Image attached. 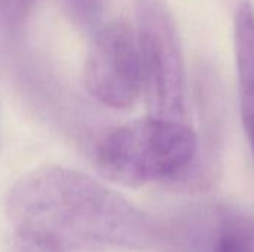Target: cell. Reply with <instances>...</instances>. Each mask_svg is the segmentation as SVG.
<instances>
[{
	"mask_svg": "<svg viewBox=\"0 0 254 252\" xmlns=\"http://www.w3.org/2000/svg\"><path fill=\"white\" fill-rule=\"evenodd\" d=\"M16 236L63 252L140 250L153 242V221L118 192L64 166H45L19 178L6 196Z\"/></svg>",
	"mask_w": 254,
	"mask_h": 252,
	"instance_id": "1",
	"label": "cell"
},
{
	"mask_svg": "<svg viewBox=\"0 0 254 252\" xmlns=\"http://www.w3.org/2000/svg\"><path fill=\"white\" fill-rule=\"evenodd\" d=\"M198 137L186 120L149 116L106 132L92 160L107 180L127 187L185 184L198 160Z\"/></svg>",
	"mask_w": 254,
	"mask_h": 252,
	"instance_id": "2",
	"label": "cell"
},
{
	"mask_svg": "<svg viewBox=\"0 0 254 252\" xmlns=\"http://www.w3.org/2000/svg\"><path fill=\"white\" fill-rule=\"evenodd\" d=\"M135 12L143 97L150 114L185 120V64L170 7L165 0H137Z\"/></svg>",
	"mask_w": 254,
	"mask_h": 252,
	"instance_id": "3",
	"label": "cell"
},
{
	"mask_svg": "<svg viewBox=\"0 0 254 252\" xmlns=\"http://www.w3.org/2000/svg\"><path fill=\"white\" fill-rule=\"evenodd\" d=\"M83 82L94 100L113 110L131 108L140 100L143 77L135 25L115 19L92 33Z\"/></svg>",
	"mask_w": 254,
	"mask_h": 252,
	"instance_id": "4",
	"label": "cell"
},
{
	"mask_svg": "<svg viewBox=\"0 0 254 252\" xmlns=\"http://www.w3.org/2000/svg\"><path fill=\"white\" fill-rule=\"evenodd\" d=\"M234 34L241 119L254 154V9L249 0L235 12Z\"/></svg>",
	"mask_w": 254,
	"mask_h": 252,
	"instance_id": "5",
	"label": "cell"
},
{
	"mask_svg": "<svg viewBox=\"0 0 254 252\" xmlns=\"http://www.w3.org/2000/svg\"><path fill=\"white\" fill-rule=\"evenodd\" d=\"M64 13L82 33H94L101 24L106 0H61Z\"/></svg>",
	"mask_w": 254,
	"mask_h": 252,
	"instance_id": "6",
	"label": "cell"
},
{
	"mask_svg": "<svg viewBox=\"0 0 254 252\" xmlns=\"http://www.w3.org/2000/svg\"><path fill=\"white\" fill-rule=\"evenodd\" d=\"M213 252H254V226L238 224L223 230Z\"/></svg>",
	"mask_w": 254,
	"mask_h": 252,
	"instance_id": "7",
	"label": "cell"
},
{
	"mask_svg": "<svg viewBox=\"0 0 254 252\" xmlns=\"http://www.w3.org/2000/svg\"><path fill=\"white\" fill-rule=\"evenodd\" d=\"M37 0H0V21L12 33H19L30 19Z\"/></svg>",
	"mask_w": 254,
	"mask_h": 252,
	"instance_id": "8",
	"label": "cell"
},
{
	"mask_svg": "<svg viewBox=\"0 0 254 252\" xmlns=\"http://www.w3.org/2000/svg\"><path fill=\"white\" fill-rule=\"evenodd\" d=\"M12 252H63L60 250H55L52 247H48L45 244L36 242L33 239L28 238H22V236H16L15 235V241H13V251Z\"/></svg>",
	"mask_w": 254,
	"mask_h": 252,
	"instance_id": "9",
	"label": "cell"
}]
</instances>
